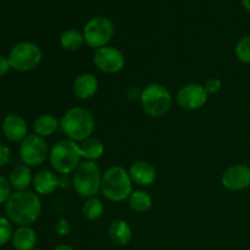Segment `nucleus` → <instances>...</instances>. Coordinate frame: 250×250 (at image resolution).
I'll return each mask as SVG.
<instances>
[{
	"instance_id": "nucleus-30",
	"label": "nucleus",
	"mask_w": 250,
	"mask_h": 250,
	"mask_svg": "<svg viewBox=\"0 0 250 250\" xmlns=\"http://www.w3.org/2000/svg\"><path fill=\"white\" fill-rule=\"evenodd\" d=\"M142 92H143V89H141L138 85H131V87L127 88V90H126L127 99L132 100V102H137V100H141Z\"/></svg>"
},
{
	"instance_id": "nucleus-25",
	"label": "nucleus",
	"mask_w": 250,
	"mask_h": 250,
	"mask_svg": "<svg viewBox=\"0 0 250 250\" xmlns=\"http://www.w3.org/2000/svg\"><path fill=\"white\" fill-rule=\"evenodd\" d=\"M237 59L243 63H250V36L239 39L234 48Z\"/></svg>"
},
{
	"instance_id": "nucleus-35",
	"label": "nucleus",
	"mask_w": 250,
	"mask_h": 250,
	"mask_svg": "<svg viewBox=\"0 0 250 250\" xmlns=\"http://www.w3.org/2000/svg\"><path fill=\"white\" fill-rule=\"evenodd\" d=\"M242 4H243L244 9L250 12V0H242Z\"/></svg>"
},
{
	"instance_id": "nucleus-32",
	"label": "nucleus",
	"mask_w": 250,
	"mask_h": 250,
	"mask_svg": "<svg viewBox=\"0 0 250 250\" xmlns=\"http://www.w3.org/2000/svg\"><path fill=\"white\" fill-rule=\"evenodd\" d=\"M10 68H11V66H10V62L9 60H7V58L0 55V77L6 75V73L9 72Z\"/></svg>"
},
{
	"instance_id": "nucleus-10",
	"label": "nucleus",
	"mask_w": 250,
	"mask_h": 250,
	"mask_svg": "<svg viewBox=\"0 0 250 250\" xmlns=\"http://www.w3.org/2000/svg\"><path fill=\"white\" fill-rule=\"evenodd\" d=\"M93 62L100 72L115 75L124 70L126 65V58L119 48L106 45L95 50L93 55Z\"/></svg>"
},
{
	"instance_id": "nucleus-11",
	"label": "nucleus",
	"mask_w": 250,
	"mask_h": 250,
	"mask_svg": "<svg viewBox=\"0 0 250 250\" xmlns=\"http://www.w3.org/2000/svg\"><path fill=\"white\" fill-rule=\"evenodd\" d=\"M209 94L205 90L204 84L200 83H187L178 89L176 102L178 106L185 110L202 109L208 102Z\"/></svg>"
},
{
	"instance_id": "nucleus-15",
	"label": "nucleus",
	"mask_w": 250,
	"mask_h": 250,
	"mask_svg": "<svg viewBox=\"0 0 250 250\" xmlns=\"http://www.w3.org/2000/svg\"><path fill=\"white\" fill-rule=\"evenodd\" d=\"M98 89H99V82L92 73H81L73 81V94L81 100H88L93 98L97 94Z\"/></svg>"
},
{
	"instance_id": "nucleus-29",
	"label": "nucleus",
	"mask_w": 250,
	"mask_h": 250,
	"mask_svg": "<svg viewBox=\"0 0 250 250\" xmlns=\"http://www.w3.org/2000/svg\"><path fill=\"white\" fill-rule=\"evenodd\" d=\"M55 231L59 236L61 237H65L70 233L71 231V226H70V222H68L67 219H59L55 224Z\"/></svg>"
},
{
	"instance_id": "nucleus-21",
	"label": "nucleus",
	"mask_w": 250,
	"mask_h": 250,
	"mask_svg": "<svg viewBox=\"0 0 250 250\" xmlns=\"http://www.w3.org/2000/svg\"><path fill=\"white\" fill-rule=\"evenodd\" d=\"M81 153H82L83 160L87 161H97L104 155L105 146L100 139L90 137V138L85 139L84 142L80 144Z\"/></svg>"
},
{
	"instance_id": "nucleus-33",
	"label": "nucleus",
	"mask_w": 250,
	"mask_h": 250,
	"mask_svg": "<svg viewBox=\"0 0 250 250\" xmlns=\"http://www.w3.org/2000/svg\"><path fill=\"white\" fill-rule=\"evenodd\" d=\"M68 186H72V177H68V175L59 176V187L66 188Z\"/></svg>"
},
{
	"instance_id": "nucleus-4",
	"label": "nucleus",
	"mask_w": 250,
	"mask_h": 250,
	"mask_svg": "<svg viewBox=\"0 0 250 250\" xmlns=\"http://www.w3.org/2000/svg\"><path fill=\"white\" fill-rule=\"evenodd\" d=\"M80 143L63 138L56 142L50 149L49 163L51 168L59 175H72L82 163Z\"/></svg>"
},
{
	"instance_id": "nucleus-1",
	"label": "nucleus",
	"mask_w": 250,
	"mask_h": 250,
	"mask_svg": "<svg viewBox=\"0 0 250 250\" xmlns=\"http://www.w3.org/2000/svg\"><path fill=\"white\" fill-rule=\"evenodd\" d=\"M7 219L17 226H31L41 216L42 200L36 192L21 190L10 195L5 203Z\"/></svg>"
},
{
	"instance_id": "nucleus-7",
	"label": "nucleus",
	"mask_w": 250,
	"mask_h": 250,
	"mask_svg": "<svg viewBox=\"0 0 250 250\" xmlns=\"http://www.w3.org/2000/svg\"><path fill=\"white\" fill-rule=\"evenodd\" d=\"M43 59L42 49L33 42H20L9 51L7 60L12 70L28 72L38 67Z\"/></svg>"
},
{
	"instance_id": "nucleus-3",
	"label": "nucleus",
	"mask_w": 250,
	"mask_h": 250,
	"mask_svg": "<svg viewBox=\"0 0 250 250\" xmlns=\"http://www.w3.org/2000/svg\"><path fill=\"white\" fill-rule=\"evenodd\" d=\"M100 192L103 197L114 203L128 200L133 192V182L129 177L128 171L120 165L107 168L102 177Z\"/></svg>"
},
{
	"instance_id": "nucleus-27",
	"label": "nucleus",
	"mask_w": 250,
	"mask_h": 250,
	"mask_svg": "<svg viewBox=\"0 0 250 250\" xmlns=\"http://www.w3.org/2000/svg\"><path fill=\"white\" fill-rule=\"evenodd\" d=\"M11 194V185H10L9 180L0 175V205L5 204Z\"/></svg>"
},
{
	"instance_id": "nucleus-22",
	"label": "nucleus",
	"mask_w": 250,
	"mask_h": 250,
	"mask_svg": "<svg viewBox=\"0 0 250 250\" xmlns=\"http://www.w3.org/2000/svg\"><path fill=\"white\" fill-rule=\"evenodd\" d=\"M128 204L133 211L144 214L149 211L153 207V198L148 192L142 189H137L132 192V194L128 198Z\"/></svg>"
},
{
	"instance_id": "nucleus-24",
	"label": "nucleus",
	"mask_w": 250,
	"mask_h": 250,
	"mask_svg": "<svg viewBox=\"0 0 250 250\" xmlns=\"http://www.w3.org/2000/svg\"><path fill=\"white\" fill-rule=\"evenodd\" d=\"M104 203L97 197L88 198L82 208V214L89 221H97L104 214Z\"/></svg>"
},
{
	"instance_id": "nucleus-31",
	"label": "nucleus",
	"mask_w": 250,
	"mask_h": 250,
	"mask_svg": "<svg viewBox=\"0 0 250 250\" xmlns=\"http://www.w3.org/2000/svg\"><path fill=\"white\" fill-rule=\"evenodd\" d=\"M11 159V150L7 146L4 144H0V167L7 165Z\"/></svg>"
},
{
	"instance_id": "nucleus-14",
	"label": "nucleus",
	"mask_w": 250,
	"mask_h": 250,
	"mask_svg": "<svg viewBox=\"0 0 250 250\" xmlns=\"http://www.w3.org/2000/svg\"><path fill=\"white\" fill-rule=\"evenodd\" d=\"M128 173L132 182L136 183L139 187H149V186H151L156 181V176H158L155 167L150 163L144 160L134 161L129 166Z\"/></svg>"
},
{
	"instance_id": "nucleus-13",
	"label": "nucleus",
	"mask_w": 250,
	"mask_h": 250,
	"mask_svg": "<svg viewBox=\"0 0 250 250\" xmlns=\"http://www.w3.org/2000/svg\"><path fill=\"white\" fill-rule=\"evenodd\" d=\"M1 129L4 136L11 142L21 143L28 136V125L26 120L19 114H10L5 116Z\"/></svg>"
},
{
	"instance_id": "nucleus-8",
	"label": "nucleus",
	"mask_w": 250,
	"mask_h": 250,
	"mask_svg": "<svg viewBox=\"0 0 250 250\" xmlns=\"http://www.w3.org/2000/svg\"><path fill=\"white\" fill-rule=\"evenodd\" d=\"M115 33L111 20L105 16H95L85 23L83 29L84 42L89 48L100 49L110 43Z\"/></svg>"
},
{
	"instance_id": "nucleus-20",
	"label": "nucleus",
	"mask_w": 250,
	"mask_h": 250,
	"mask_svg": "<svg viewBox=\"0 0 250 250\" xmlns=\"http://www.w3.org/2000/svg\"><path fill=\"white\" fill-rule=\"evenodd\" d=\"M60 128V121L51 114H42L34 120L33 131L34 134L43 138L51 136Z\"/></svg>"
},
{
	"instance_id": "nucleus-19",
	"label": "nucleus",
	"mask_w": 250,
	"mask_h": 250,
	"mask_svg": "<svg viewBox=\"0 0 250 250\" xmlns=\"http://www.w3.org/2000/svg\"><path fill=\"white\" fill-rule=\"evenodd\" d=\"M9 182L11 188H14L16 192L27 190V188L33 183V176L29 166L27 165H17L11 171L9 176Z\"/></svg>"
},
{
	"instance_id": "nucleus-6",
	"label": "nucleus",
	"mask_w": 250,
	"mask_h": 250,
	"mask_svg": "<svg viewBox=\"0 0 250 250\" xmlns=\"http://www.w3.org/2000/svg\"><path fill=\"white\" fill-rule=\"evenodd\" d=\"M103 173L94 161H82L72 173V187L83 198L95 197L100 192Z\"/></svg>"
},
{
	"instance_id": "nucleus-28",
	"label": "nucleus",
	"mask_w": 250,
	"mask_h": 250,
	"mask_svg": "<svg viewBox=\"0 0 250 250\" xmlns=\"http://www.w3.org/2000/svg\"><path fill=\"white\" fill-rule=\"evenodd\" d=\"M204 88L208 92V94H215V93L220 92L222 88V82L220 78L217 77H211L209 80H207V82L204 83Z\"/></svg>"
},
{
	"instance_id": "nucleus-5",
	"label": "nucleus",
	"mask_w": 250,
	"mask_h": 250,
	"mask_svg": "<svg viewBox=\"0 0 250 250\" xmlns=\"http://www.w3.org/2000/svg\"><path fill=\"white\" fill-rule=\"evenodd\" d=\"M143 111L153 119L166 116L172 106V95L170 90L161 83H150L143 88L141 97Z\"/></svg>"
},
{
	"instance_id": "nucleus-23",
	"label": "nucleus",
	"mask_w": 250,
	"mask_h": 250,
	"mask_svg": "<svg viewBox=\"0 0 250 250\" xmlns=\"http://www.w3.org/2000/svg\"><path fill=\"white\" fill-rule=\"evenodd\" d=\"M83 44H85L84 37L77 29H67L60 37V45L67 51L80 50Z\"/></svg>"
},
{
	"instance_id": "nucleus-2",
	"label": "nucleus",
	"mask_w": 250,
	"mask_h": 250,
	"mask_svg": "<svg viewBox=\"0 0 250 250\" xmlns=\"http://www.w3.org/2000/svg\"><path fill=\"white\" fill-rule=\"evenodd\" d=\"M60 129L67 139L76 143H82L94 133V116L85 107L73 106L61 116Z\"/></svg>"
},
{
	"instance_id": "nucleus-36",
	"label": "nucleus",
	"mask_w": 250,
	"mask_h": 250,
	"mask_svg": "<svg viewBox=\"0 0 250 250\" xmlns=\"http://www.w3.org/2000/svg\"><path fill=\"white\" fill-rule=\"evenodd\" d=\"M33 250H43V249H38V248H34Z\"/></svg>"
},
{
	"instance_id": "nucleus-16",
	"label": "nucleus",
	"mask_w": 250,
	"mask_h": 250,
	"mask_svg": "<svg viewBox=\"0 0 250 250\" xmlns=\"http://www.w3.org/2000/svg\"><path fill=\"white\" fill-rule=\"evenodd\" d=\"M32 185L38 195H49L59 188V176L55 171L41 170L33 176Z\"/></svg>"
},
{
	"instance_id": "nucleus-17",
	"label": "nucleus",
	"mask_w": 250,
	"mask_h": 250,
	"mask_svg": "<svg viewBox=\"0 0 250 250\" xmlns=\"http://www.w3.org/2000/svg\"><path fill=\"white\" fill-rule=\"evenodd\" d=\"M11 242L16 250H33L38 242V237L31 226H20L12 234Z\"/></svg>"
},
{
	"instance_id": "nucleus-9",
	"label": "nucleus",
	"mask_w": 250,
	"mask_h": 250,
	"mask_svg": "<svg viewBox=\"0 0 250 250\" xmlns=\"http://www.w3.org/2000/svg\"><path fill=\"white\" fill-rule=\"evenodd\" d=\"M20 158L24 165L37 167L42 165L50 154V148L45 138L37 134H28L20 143Z\"/></svg>"
},
{
	"instance_id": "nucleus-12",
	"label": "nucleus",
	"mask_w": 250,
	"mask_h": 250,
	"mask_svg": "<svg viewBox=\"0 0 250 250\" xmlns=\"http://www.w3.org/2000/svg\"><path fill=\"white\" fill-rule=\"evenodd\" d=\"M221 183L226 189L239 192L250 187V167L244 164H236L225 170Z\"/></svg>"
},
{
	"instance_id": "nucleus-18",
	"label": "nucleus",
	"mask_w": 250,
	"mask_h": 250,
	"mask_svg": "<svg viewBox=\"0 0 250 250\" xmlns=\"http://www.w3.org/2000/svg\"><path fill=\"white\" fill-rule=\"evenodd\" d=\"M109 236L116 246L125 247L131 242L132 229L126 220L116 219L110 224Z\"/></svg>"
},
{
	"instance_id": "nucleus-34",
	"label": "nucleus",
	"mask_w": 250,
	"mask_h": 250,
	"mask_svg": "<svg viewBox=\"0 0 250 250\" xmlns=\"http://www.w3.org/2000/svg\"><path fill=\"white\" fill-rule=\"evenodd\" d=\"M54 250H75L72 247L67 246V244H61V246H58Z\"/></svg>"
},
{
	"instance_id": "nucleus-26",
	"label": "nucleus",
	"mask_w": 250,
	"mask_h": 250,
	"mask_svg": "<svg viewBox=\"0 0 250 250\" xmlns=\"http://www.w3.org/2000/svg\"><path fill=\"white\" fill-rule=\"evenodd\" d=\"M12 222L7 217L0 216V247L5 246L12 238Z\"/></svg>"
}]
</instances>
